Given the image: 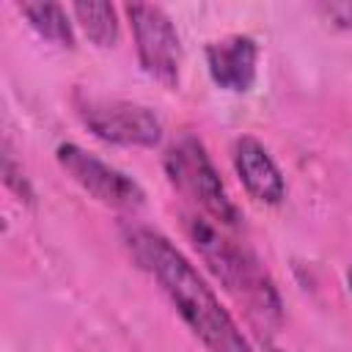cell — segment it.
Masks as SVG:
<instances>
[{
    "instance_id": "obj_1",
    "label": "cell",
    "mask_w": 352,
    "mask_h": 352,
    "mask_svg": "<svg viewBox=\"0 0 352 352\" xmlns=\"http://www.w3.org/2000/svg\"><path fill=\"white\" fill-rule=\"evenodd\" d=\"M126 242L138 264L154 275V280L176 305L179 316L209 352H253L231 314L220 305L198 270L168 236L151 228H135L129 231Z\"/></svg>"
},
{
    "instance_id": "obj_2",
    "label": "cell",
    "mask_w": 352,
    "mask_h": 352,
    "mask_svg": "<svg viewBox=\"0 0 352 352\" xmlns=\"http://www.w3.org/2000/svg\"><path fill=\"white\" fill-rule=\"evenodd\" d=\"M184 228H187L190 242L195 245V250L206 261V267L214 272V278L239 302H245L250 314L261 316L264 322L280 319V297L275 292V283L250 250H245L242 245H236L234 239L220 234L204 217L187 214Z\"/></svg>"
},
{
    "instance_id": "obj_3",
    "label": "cell",
    "mask_w": 352,
    "mask_h": 352,
    "mask_svg": "<svg viewBox=\"0 0 352 352\" xmlns=\"http://www.w3.org/2000/svg\"><path fill=\"white\" fill-rule=\"evenodd\" d=\"M165 173L170 184L184 192L190 201H195L212 220L220 226H239V212L234 201L226 192V184L220 182V173L214 170L204 143L192 135H184L176 140L165 154Z\"/></svg>"
},
{
    "instance_id": "obj_4",
    "label": "cell",
    "mask_w": 352,
    "mask_h": 352,
    "mask_svg": "<svg viewBox=\"0 0 352 352\" xmlns=\"http://www.w3.org/2000/svg\"><path fill=\"white\" fill-rule=\"evenodd\" d=\"M126 16L132 22L143 72L168 88L176 85L182 69V44L170 16L151 3H129Z\"/></svg>"
},
{
    "instance_id": "obj_5",
    "label": "cell",
    "mask_w": 352,
    "mask_h": 352,
    "mask_svg": "<svg viewBox=\"0 0 352 352\" xmlns=\"http://www.w3.org/2000/svg\"><path fill=\"white\" fill-rule=\"evenodd\" d=\"M82 124L102 140L118 146H157L162 138V121L138 102L126 99H94L77 104Z\"/></svg>"
},
{
    "instance_id": "obj_6",
    "label": "cell",
    "mask_w": 352,
    "mask_h": 352,
    "mask_svg": "<svg viewBox=\"0 0 352 352\" xmlns=\"http://www.w3.org/2000/svg\"><path fill=\"white\" fill-rule=\"evenodd\" d=\"M58 165L96 201L113 206V209H138L143 204V187L126 176L124 170L107 165L104 160L94 157L91 151L74 146V143H60L58 151Z\"/></svg>"
},
{
    "instance_id": "obj_7",
    "label": "cell",
    "mask_w": 352,
    "mask_h": 352,
    "mask_svg": "<svg viewBox=\"0 0 352 352\" xmlns=\"http://www.w3.org/2000/svg\"><path fill=\"white\" fill-rule=\"evenodd\" d=\"M234 168L245 190L261 204H280L286 195V182L270 157V151L256 138H239L234 143Z\"/></svg>"
},
{
    "instance_id": "obj_8",
    "label": "cell",
    "mask_w": 352,
    "mask_h": 352,
    "mask_svg": "<svg viewBox=\"0 0 352 352\" xmlns=\"http://www.w3.org/2000/svg\"><path fill=\"white\" fill-rule=\"evenodd\" d=\"M256 41L250 36H228L206 47L212 80L226 91H248L256 80Z\"/></svg>"
},
{
    "instance_id": "obj_9",
    "label": "cell",
    "mask_w": 352,
    "mask_h": 352,
    "mask_svg": "<svg viewBox=\"0 0 352 352\" xmlns=\"http://www.w3.org/2000/svg\"><path fill=\"white\" fill-rule=\"evenodd\" d=\"M22 16L30 22V28L58 44V47H74V30H72V22L66 16V11L58 6V3H50V0H41V3H22L19 6Z\"/></svg>"
},
{
    "instance_id": "obj_10",
    "label": "cell",
    "mask_w": 352,
    "mask_h": 352,
    "mask_svg": "<svg viewBox=\"0 0 352 352\" xmlns=\"http://www.w3.org/2000/svg\"><path fill=\"white\" fill-rule=\"evenodd\" d=\"M72 11L77 16V25L82 28V33L94 44L113 47L118 41V16H116V8L110 3H99V0L74 3Z\"/></svg>"
},
{
    "instance_id": "obj_11",
    "label": "cell",
    "mask_w": 352,
    "mask_h": 352,
    "mask_svg": "<svg viewBox=\"0 0 352 352\" xmlns=\"http://www.w3.org/2000/svg\"><path fill=\"white\" fill-rule=\"evenodd\" d=\"M3 182H6L16 195H22L25 201L33 198V192H30V187H28V179L22 176V168L16 165V160H14L8 143H3Z\"/></svg>"
},
{
    "instance_id": "obj_12",
    "label": "cell",
    "mask_w": 352,
    "mask_h": 352,
    "mask_svg": "<svg viewBox=\"0 0 352 352\" xmlns=\"http://www.w3.org/2000/svg\"><path fill=\"white\" fill-rule=\"evenodd\" d=\"M346 283H349V292H352V270L346 272Z\"/></svg>"
},
{
    "instance_id": "obj_13",
    "label": "cell",
    "mask_w": 352,
    "mask_h": 352,
    "mask_svg": "<svg viewBox=\"0 0 352 352\" xmlns=\"http://www.w3.org/2000/svg\"><path fill=\"white\" fill-rule=\"evenodd\" d=\"M267 352H283V349H278V346H267Z\"/></svg>"
}]
</instances>
